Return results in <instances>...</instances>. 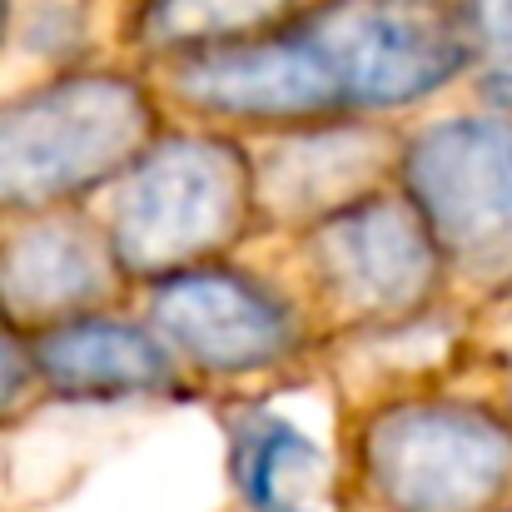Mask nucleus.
<instances>
[{
  "instance_id": "1",
  "label": "nucleus",
  "mask_w": 512,
  "mask_h": 512,
  "mask_svg": "<svg viewBox=\"0 0 512 512\" xmlns=\"http://www.w3.org/2000/svg\"><path fill=\"white\" fill-rule=\"evenodd\" d=\"M145 70L165 110L234 135L393 120L463 80L458 0H314L274 30Z\"/></svg>"
},
{
  "instance_id": "2",
  "label": "nucleus",
  "mask_w": 512,
  "mask_h": 512,
  "mask_svg": "<svg viewBox=\"0 0 512 512\" xmlns=\"http://www.w3.org/2000/svg\"><path fill=\"white\" fill-rule=\"evenodd\" d=\"M334 473L353 512H512V418L483 388H378L343 418Z\"/></svg>"
},
{
  "instance_id": "3",
  "label": "nucleus",
  "mask_w": 512,
  "mask_h": 512,
  "mask_svg": "<svg viewBox=\"0 0 512 512\" xmlns=\"http://www.w3.org/2000/svg\"><path fill=\"white\" fill-rule=\"evenodd\" d=\"M90 214L130 289L254 244L244 135L165 120V130L90 199Z\"/></svg>"
},
{
  "instance_id": "4",
  "label": "nucleus",
  "mask_w": 512,
  "mask_h": 512,
  "mask_svg": "<svg viewBox=\"0 0 512 512\" xmlns=\"http://www.w3.org/2000/svg\"><path fill=\"white\" fill-rule=\"evenodd\" d=\"M170 110L145 65H70L0 105V219L90 204Z\"/></svg>"
},
{
  "instance_id": "5",
  "label": "nucleus",
  "mask_w": 512,
  "mask_h": 512,
  "mask_svg": "<svg viewBox=\"0 0 512 512\" xmlns=\"http://www.w3.org/2000/svg\"><path fill=\"white\" fill-rule=\"evenodd\" d=\"M130 304L199 393L274 388L324 353L294 274L244 259L239 249L140 284Z\"/></svg>"
},
{
  "instance_id": "6",
  "label": "nucleus",
  "mask_w": 512,
  "mask_h": 512,
  "mask_svg": "<svg viewBox=\"0 0 512 512\" xmlns=\"http://www.w3.org/2000/svg\"><path fill=\"white\" fill-rule=\"evenodd\" d=\"M269 244L284 254L324 348L393 339L453 304L438 249L398 184Z\"/></svg>"
},
{
  "instance_id": "7",
  "label": "nucleus",
  "mask_w": 512,
  "mask_h": 512,
  "mask_svg": "<svg viewBox=\"0 0 512 512\" xmlns=\"http://www.w3.org/2000/svg\"><path fill=\"white\" fill-rule=\"evenodd\" d=\"M393 184L428 229L453 304H512V105H468L398 130Z\"/></svg>"
},
{
  "instance_id": "8",
  "label": "nucleus",
  "mask_w": 512,
  "mask_h": 512,
  "mask_svg": "<svg viewBox=\"0 0 512 512\" xmlns=\"http://www.w3.org/2000/svg\"><path fill=\"white\" fill-rule=\"evenodd\" d=\"M254 179V239H289L363 194L393 184L398 125L393 120H319L244 135Z\"/></svg>"
},
{
  "instance_id": "9",
  "label": "nucleus",
  "mask_w": 512,
  "mask_h": 512,
  "mask_svg": "<svg viewBox=\"0 0 512 512\" xmlns=\"http://www.w3.org/2000/svg\"><path fill=\"white\" fill-rule=\"evenodd\" d=\"M130 284L90 204L5 219L0 229V319L30 339L65 319L130 304Z\"/></svg>"
},
{
  "instance_id": "10",
  "label": "nucleus",
  "mask_w": 512,
  "mask_h": 512,
  "mask_svg": "<svg viewBox=\"0 0 512 512\" xmlns=\"http://www.w3.org/2000/svg\"><path fill=\"white\" fill-rule=\"evenodd\" d=\"M30 363L45 398L65 403H125V398H194L174 353L135 314V304L65 319L30 334Z\"/></svg>"
},
{
  "instance_id": "11",
  "label": "nucleus",
  "mask_w": 512,
  "mask_h": 512,
  "mask_svg": "<svg viewBox=\"0 0 512 512\" xmlns=\"http://www.w3.org/2000/svg\"><path fill=\"white\" fill-rule=\"evenodd\" d=\"M224 473L244 512H329L339 503V473L324 448L284 418L264 388L224 393Z\"/></svg>"
},
{
  "instance_id": "12",
  "label": "nucleus",
  "mask_w": 512,
  "mask_h": 512,
  "mask_svg": "<svg viewBox=\"0 0 512 512\" xmlns=\"http://www.w3.org/2000/svg\"><path fill=\"white\" fill-rule=\"evenodd\" d=\"M463 30V75H473L478 95L512 105V0H458Z\"/></svg>"
},
{
  "instance_id": "13",
  "label": "nucleus",
  "mask_w": 512,
  "mask_h": 512,
  "mask_svg": "<svg viewBox=\"0 0 512 512\" xmlns=\"http://www.w3.org/2000/svg\"><path fill=\"white\" fill-rule=\"evenodd\" d=\"M40 398L45 393H40V378H35V363H30V343L0 319V428L25 418Z\"/></svg>"
},
{
  "instance_id": "14",
  "label": "nucleus",
  "mask_w": 512,
  "mask_h": 512,
  "mask_svg": "<svg viewBox=\"0 0 512 512\" xmlns=\"http://www.w3.org/2000/svg\"><path fill=\"white\" fill-rule=\"evenodd\" d=\"M483 393L512 418V348L493 353V358L483 363Z\"/></svg>"
},
{
  "instance_id": "15",
  "label": "nucleus",
  "mask_w": 512,
  "mask_h": 512,
  "mask_svg": "<svg viewBox=\"0 0 512 512\" xmlns=\"http://www.w3.org/2000/svg\"><path fill=\"white\" fill-rule=\"evenodd\" d=\"M5 25H10V0H0V40H5Z\"/></svg>"
}]
</instances>
